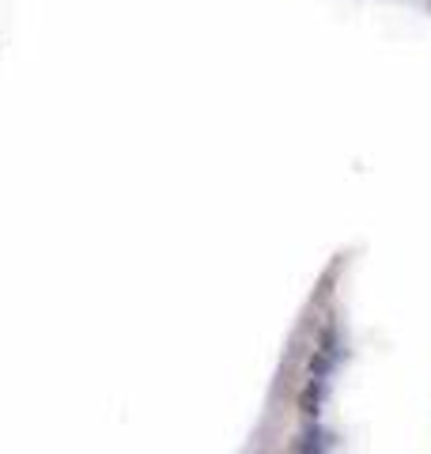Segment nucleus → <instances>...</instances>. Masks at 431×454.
Instances as JSON below:
<instances>
[{"mask_svg":"<svg viewBox=\"0 0 431 454\" xmlns=\"http://www.w3.org/2000/svg\"><path fill=\"white\" fill-rule=\"evenodd\" d=\"M295 450H303V454H314V450H333L337 443H333V432H329V428H322V424H307V428L303 432H299V439H295V443H292Z\"/></svg>","mask_w":431,"mask_h":454,"instance_id":"obj_1","label":"nucleus"}]
</instances>
